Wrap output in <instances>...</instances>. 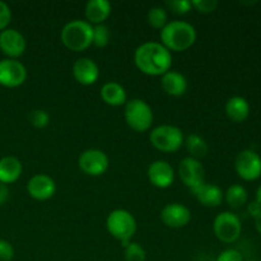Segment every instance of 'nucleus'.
Listing matches in <instances>:
<instances>
[{"label": "nucleus", "instance_id": "nucleus-28", "mask_svg": "<svg viewBox=\"0 0 261 261\" xmlns=\"http://www.w3.org/2000/svg\"><path fill=\"white\" fill-rule=\"evenodd\" d=\"M28 121L31 122L32 126L42 129V127L47 126L48 122H50V115L45 110H32L28 114Z\"/></svg>", "mask_w": 261, "mask_h": 261}, {"label": "nucleus", "instance_id": "nucleus-37", "mask_svg": "<svg viewBox=\"0 0 261 261\" xmlns=\"http://www.w3.org/2000/svg\"><path fill=\"white\" fill-rule=\"evenodd\" d=\"M256 201L261 205V185L259 186V189L256 190Z\"/></svg>", "mask_w": 261, "mask_h": 261}, {"label": "nucleus", "instance_id": "nucleus-4", "mask_svg": "<svg viewBox=\"0 0 261 261\" xmlns=\"http://www.w3.org/2000/svg\"><path fill=\"white\" fill-rule=\"evenodd\" d=\"M106 228L114 239L121 242L122 247L132 242L137 231V222L133 214L125 209H115L106 219Z\"/></svg>", "mask_w": 261, "mask_h": 261}, {"label": "nucleus", "instance_id": "nucleus-13", "mask_svg": "<svg viewBox=\"0 0 261 261\" xmlns=\"http://www.w3.org/2000/svg\"><path fill=\"white\" fill-rule=\"evenodd\" d=\"M161 219L170 228H182L191 221V212L180 203H171L163 206Z\"/></svg>", "mask_w": 261, "mask_h": 261}, {"label": "nucleus", "instance_id": "nucleus-22", "mask_svg": "<svg viewBox=\"0 0 261 261\" xmlns=\"http://www.w3.org/2000/svg\"><path fill=\"white\" fill-rule=\"evenodd\" d=\"M101 98L103 99L105 103L110 106H122L126 103V92L124 87L120 86L116 82H109L103 84L101 88Z\"/></svg>", "mask_w": 261, "mask_h": 261}, {"label": "nucleus", "instance_id": "nucleus-26", "mask_svg": "<svg viewBox=\"0 0 261 261\" xmlns=\"http://www.w3.org/2000/svg\"><path fill=\"white\" fill-rule=\"evenodd\" d=\"M124 256L125 261H145L147 259L145 250L138 242H129L124 247Z\"/></svg>", "mask_w": 261, "mask_h": 261}, {"label": "nucleus", "instance_id": "nucleus-24", "mask_svg": "<svg viewBox=\"0 0 261 261\" xmlns=\"http://www.w3.org/2000/svg\"><path fill=\"white\" fill-rule=\"evenodd\" d=\"M247 198V190L242 185H232L229 186L228 190L226 193V201L231 208H241L246 204Z\"/></svg>", "mask_w": 261, "mask_h": 261}, {"label": "nucleus", "instance_id": "nucleus-20", "mask_svg": "<svg viewBox=\"0 0 261 261\" xmlns=\"http://www.w3.org/2000/svg\"><path fill=\"white\" fill-rule=\"evenodd\" d=\"M22 163L17 157L7 155L0 160V182L13 184L22 175Z\"/></svg>", "mask_w": 261, "mask_h": 261}, {"label": "nucleus", "instance_id": "nucleus-7", "mask_svg": "<svg viewBox=\"0 0 261 261\" xmlns=\"http://www.w3.org/2000/svg\"><path fill=\"white\" fill-rule=\"evenodd\" d=\"M213 231L219 241L224 244H232L237 241L241 234V221L232 212H222L214 219Z\"/></svg>", "mask_w": 261, "mask_h": 261}, {"label": "nucleus", "instance_id": "nucleus-18", "mask_svg": "<svg viewBox=\"0 0 261 261\" xmlns=\"http://www.w3.org/2000/svg\"><path fill=\"white\" fill-rule=\"evenodd\" d=\"M111 4L107 0H91L86 4L84 14L89 24H103L105 20L111 14Z\"/></svg>", "mask_w": 261, "mask_h": 261}, {"label": "nucleus", "instance_id": "nucleus-12", "mask_svg": "<svg viewBox=\"0 0 261 261\" xmlns=\"http://www.w3.org/2000/svg\"><path fill=\"white\" fill-rule=\"evenodd\" d=\"M27 43L22 33L13 28L0 32V50L8 59H17L24 54Z\"/></svg>", "mask_w": 261, "mask_h": 261}, {"label": "nucleus", "instance_id": "nucleus-23", "mask_svg": "<svg viewBox=\"0 0 261 261\" xmlns=\"http://www.w3.org/2000/svg\"><path fill=\"white\" fill-rule=\"evenodd\" d=\"M184 144H185L188 152L190 153V157L195 158V160H200V158L205 157L209 149L208 143L205 142V139L198 134L188 135L186 139L184 140Z\"/></svg>", "mask_w": 261, "mask_h": 261}, {"label": "nucleus", "instance_id": "nucleus-9", "mask_svg": "<svg viewBox=\"0 0 261 261\" xmlns=\"http://www.w3.org/2000/svg\"><path fill=\"white\" fill-rule=\"evenodd\" d=\"M27 79V69L17 59L0 60V86L17 88Z\"/></svg>", "mask_w": 261, "mask_h": 261}, {"label": "nucleus", "instance_id": "nucleus-6", "mask_svg": "<svg viewBox=\"0 0 261 261\" xmlns=\"http://www.w3.org/2000/svg\"><path fill=\"white\" fill-rule=\"evenodd\" d=\"M149 140L155 149L165 153H173L182 147L185 139L180 127L173 125H161L150 132Z\"/></svg>", "mask_w": 261, "mask_h": 261}, {"label": "nucleus", "instance_id": "nucleus-25", "mask_svg": "<svg viewBox=\"0 0 261 261\" xmlns=\"http://www.w3.org/2000/svg\"><path fill=\"white\" fill-rule=\"evenodd\" d=\"M147 20L149 25H152L155 30H162L168 23L167 10L162 7H153L148 10Z\"/></svg>", "mask_w": 261, "mask_h": 261}, {"label": "nucleus", "instance_id": "nucleus-38", "mask_svg": "<svg viewBox=\"0 0 261 261\" xmlns=\"http://www.w3.org/2000/svg\"><path fill=\"white\" fill-rule=\"evenodd\" d=\"M247 261H257V260H247Z\"/></svg>", "mask_w": 261, "mask_h": 261}, {"label": "nucleus", "instance_id": "nucleus-33", "mask_svg": "<svg viewBox=\"0 0 261 261\" xmlns=\"http://www.w3.org/2000/svg\"><path fill=\"white\" fill-rule=\"evenodd\" d=\"M217 261H244V257H242L241 252H239L237 250L228 249L218 255Z\"/></svg>", "mask_w": 261, "mask_h": 261}, {"label": "nucleus", "instance_id": "nucleus-1", "mask_svg": "<svg viewBox=\"0 0 261 261\" xmlns=\"http://www.w3.org/2000/svg\"><path fill=\"white\" fill-rule=\"evenodd\" d=\"M134 63L142 73L157 76L167 73L172 65V55L161 42H144L134 53Z\"/></svg>", "mask_w": 261, "mask_h": 261}, {"label": "nucleus", "instance_id": "nucleus-15", "mask_svg": "<svg viewBox=\"0 0 261 261\" xmlns=\"http://www.w3.org/2000/svg\"><path fill=\"white\" fill-rule=\"evenodd\" d=\"M147 173L150 184L158 189L170 188L175 180V172H173L172 166L163 160H158L150 163Z\"/></svg>", "mask_w": 261, "mask_h": 261}, {"label": "nucleus", "instance_id": "nucleus-36", "mask_svg": "<svg viewBox=\"0 0 261 261\" xmlns=\"http://www.w3.org/2000/svg\"><path fill=\"white\" fill-rule=\"evenodd\" d=\"M254 219H255V228H256V231L261 234V213L257 217H255Z\"/></svg>", "mask_w": 261, "mask_h": 261}, {"label": "nucleus", "instance_id": "nucleus-14", "mask_svg": "<svg viewBox=\"0 0 261 261\" xmlns=\"http://www.w3.org/2000/svg\"><path fill=\"white\" fill-rule=\"evenodd\" d=\"M27 191L31 198L35 200H48L54 196L56 191V184L50 176L38 173L31 177L27 184Z\"/></svg>", "mask_w": 261, "mask_h": 261}, {"label": "nucleus", "instance_id": "nucleus-2", "mask_svg": "<svg viewBox=\"0 0 261 261\" xmlns=\"http://www.w3.org/2000/svg\"><path fill=\"white\" fill-rule=\"evenodd\" d=\"M161 41L168 51H185L190 48L196 41V30L193 24L184 20L168 22L161 30Z\"/></svg>", "mask_w": 261, "mask_h": 261}, {"label": "nucleus", "instance_id": "nucleus-8", "mask_svg": "<svg viewBox=\"0 0 261 261\" xmlns=\"http://www.w3.org/2000/svg\"><path fill=\"white\" fill-rule=\"evenodd\" d=\"M234 170L245 181H255L261 176V157L251 149H245L234 160Z\"/></svg>", "mask_w": 261, "mask_h": 261}, {"label": "nucleus", "instance_id": "nucleus-5", "mask_svg": "<svg viewBox=\"0 0 261 261\" xmlns=\"http://www.w3.org/2000/svg\"><path fill=\"white\" fill-rule=\"evenodd\" d=\"M125 121L134 132H147L153 124V111L149 105L140 98L126 101L125 103Z\"/></svg>", "mask_w": 261, "mask_h": 261}, {"label": "nucleus", "instance_id": "nucleus-27", "mask_svg": "<svg viewBox=\"0 0 261 261\" xmlns=\"http://www.w3.org/2000/svg\"><path fill=\"white\" fill-rule=\"evenodd\" d=\"M110 30L106 24H98L93 27V41L92 45L97 47H105L109 45Z\"/></svg>", "mask_w": 261, "mask_h": 261}, {"label": "nucleus", "instance_id": "nucleus-21", "mask_svg": "<svg viewBox=\"0 0 261 261\" xmlns=\"http://www.w3.org/2000/svg\"><path fill=\"white\" fill-rule=\"evenodd\" d=\"M226 114L232 121L242 122L249 117L250 105L246 98L241 96H234L227 101Z\"/></svg>", "mask_w": 261, "mask_h": 261}, {"label": "nucleus", "instance_id": "nucleus-35", "mask_svg": "<svg viewBox=\"0 0 261 261\" xmlns=\"http://www.w3.org/2000/svg\"><path fill=\"white\" fill-rule=\"evenodd\" d=\"M8 198H9V189L5 184L0 182V205H3L8 200Z\"/></svg>", "mask_w": 261, "mask_h": 261}, {"label": "nucleus", "instance_id": "nucleus-17", "mask_svg": "<svg viewBox=\"0 0 261 261\" xmlns=\"http://www.w3.org/2000/svg\"><path fill=\"white\" fill-rule=\"evenodd\" d=\"M190 191L199 203L205 206H209V208L219 206L222 204V200H223V191H222V189L219 186L213 185V184L204 182Z\"/></svg>", "mask_w": 261, "mask_h": 261}, {"label": "nucleus", "instance_id": "nucleus-3", "mask_svg": "<svg viewBox=\"0 0 261 261\" xmlns=\"http://www.w3.org/2000/svg\"><path fill=\"white\" fill-rule=\"evenodd\" d=\"M60 37L64 46L70 51H84L93 41V25L83 19L70 20L63 27Z\"/></svg>", "mask_w": 261, "mask_h": 261}, {"label": "nucleus", "instance_id": "nucleus-30", "mask_svg": "<svg viewBox=\"0 0 261 261\" xmlns=\"http://www.w3.org/2000/svg\"><path fill=\"white\" fill-rule=\"evenodd\" d=\"M168 8L172 12L177 13V14H186L191 10V2L190 0H171V2L166 3Z\"/></svg>", "mask_w": 261, "mask_h": 261}, {"label": "nucleus", "instance_id": "nucleus-19", "mask_svg": "<svg viewBox=\"0 0 261 261\" xmlns=\"http://www.w3.org/2000/svg\"><path fill=\"white\" fill-rule=\"evenodd\" d=\"M161 84H162L163 91L173 97L182 96L188 91L186 78L182 74L175 70H168L167 73L163 74L162 78H161Z\"/></svg>", "mask_w": 261, "mask_h": 261}, {"label": "nucleus", "instance_id": "nucleus-29", "mask_svg": "<svg viewBox=\"0 0 261 261\" xmlns=\"http://www.w3.org/2000/svg\"><path fill=\"white\" fill-rule=\"evenodd\" d=\"M191 7L195 8L198 12L209 14V13H213L217 9L218 2L217 0H191Z\"/></svg>", "mask_w": 261, "mask_h": 261}, {"label": "nucleus", "instance_id": "nucleus-34", "mask_svg": "<svg viewBox=\"0 0 261 261\" xmlns=\"http://www.w3.org/2000/svg\"><path fill=\"white\" fill-rule=\"evenodd\" d=\"M247 211H249L250 216L254 217L255 218V217H257L261 213V205L257 203L256 200H255V201H252V203L249 204V206H247Z\"/></svg>", "mask_w": 261, "mask_h": 261}, {"label": "nucleus", "instance_id": "nucleus-11", "mask_svg": "<svg viewBox=\"0 0 261 261\" xmlns=\"http://www.w3.org/2000/svg\"><path fill=\"white\" fill-rule=\"evenodd\" d=\"M178 176L190 190L205 182L204 181L205 178L204 166L201 165L200 161L191 157H185L184 160H181L180 165H178Z\"/></svg>", "mask_w": 261, "mask_h": 261}, {"label": "nucleus", "instance_id": "nucleus-10", "mask_svg": "<svg viewBox=\"0 0 261 261\" xmlns=\"http://www.w3.org/2000/svg\"><path fill=\"white\" fill-rule=\"evenodd\" d=\"M79 168L88 176H101L107 171L110 160L101 149H87L79 155Z\"/></svg>", "mask_w": 261, "mask_h": 261}, {"label": "nucleus", "instance_id": "nucleus-31", "mask_svg": "<svg viewBox=\"0 0 261 261\" xmlns=\"http://www.w3.org/2000/svg\"><path fill=\"white\" fill-rule=\"evenodd\" d=\"M10 19H12V12H10L9 5L0 0V32L7 30Z\"/></svg>", "mask_w": 261, "mask_h": 261}, {"label": "nucleus", "instance_id": "nucleus-32", "mask_svg": "<svg viewBox=\"0 0 261 261\" xmlns=\"http://www.w3.org/2000/svg\"><path fill=\"white\" fill-rule=\"evenodd\" d=\"M14 257V247L5 240H0V261H12Z\"/></svg>", "mask_w": 261, "mask_h": 261}, {"label": "nucleus", "instance_id": "nucleus-16", "mask_svg": "<svg viewBox=\"0 0 261 261\" xmlns=\"http://www.w3.org/2000/svg\"><path fill=\"white\" fill-rule=\"evenodd\" d=\"M73 75L79 84L92 86L98 81L99 68L92 59L79 58L73 65Z\"/></svg>", "mask_w": 261, "mask_h": 261}]
</instances>
